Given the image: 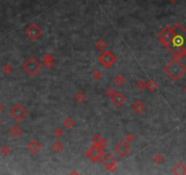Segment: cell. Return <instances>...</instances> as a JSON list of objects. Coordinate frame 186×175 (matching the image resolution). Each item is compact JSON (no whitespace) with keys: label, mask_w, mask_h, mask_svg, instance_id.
<instances>
[{"label":"cell","mask_w":186,"mask_h":175,"mask_svg":"<svg viewBox=\"0 0 186 175\" xmlns=\"http://www.w3.org/2000/svg\"><path fill=\"white\" fill-rule=\"evenodd\" d=\"M159 41L174 56L181 58L186 56V28L180 23L163 27L157 35Z\"/></svg>","instance_id":"obj_1"},{"label":"cell","mask_w":186,"mask_h":175,"mask_svg":"<svg viewBox=\"0 0 186 175\" xmlns=\"http://www.w3.org/2000/svg\"><path fill=\"white\" fill-rule=\"evenodd\" d=\"M163 71L172 80L177 81L186 73V67L179 60V58H174L163 68Z\"/></svg>","instance_id":"obj_2"},{"label":"cell","mask_w":186,"mask_h":175,"mask_svg":"<svg viewBox=\"0 0 186 175\" xmlns=\"http://www.w3.org/2000/svg\"><path fill=\"white\" fill-rule=\"evenodd\" d=\"M24 71L29 76V77H34L37 74L39 73V71L42 68V66L40 62L33 56H30L23 64L22 66Z\"/></svg>","instance_id":"obj_3"},{"label":"cell","mask_w":186,"mask_h":175,"mask_svg":"<svg viewBox=\"0 0 186 175\" xmlns=\"http://www.w3.org/2000/svg\"><path fill=\"white\" fill-rule=\"evenodd\" d=\"M86 157H88L92 163H97L98 162L101 161V159L103 158V156L105 155V150L102 149L100 146L94 145L89 147L88 149V151L85 152Z\"/></svg>","instance_id":"obj_4"},{"label":"cell","mask_w":186,"mask_h":175,"mask_svg":"<svg viewBox=\"0 0 186 175\" xmlns=\"http://www.w3.org/2000/svg\"><path fill=\"white\" fill-rule=\"evenodd\" d=\"M10 116L16 121H23L26 115H27V110L26 109L21 105L20 103H16L9 110Z\"/></svg>","instance_id":"obj_5"},{"label":"cell","mask_w":186,"mask_h":175,"mask_svg":"<svg viewBox=\"0 0 186 175\" xmlns=\"http://www.w3.org/2000/svg\"><path fill=\"white\" fill-rule=\"evenodd\" d=\"M116 60L117 58L115 55L110 50H106L102 52L99 57V63L106 68H111V66L116 62Z\"/></svg>","instance_id":"obj_6"},{"label":"cell","mask_w":186,"mask_h":175,"mask_svg":"<svg viewBox=\"0 0 186 175\" xmlns=\"http://www.w3.org/2000/svg\"><path fill=\"white\" fill-rule=\"evenodd\" d=\"M42 34H43L42 29L35 23L30 24L25 30L26 37L32 41H36V40L39 39V37L42 36Z\"/></svg>","instance_id":"obj_7"},{"label":"cell","mask_w":186,"mask_h":175,"mask_svg":"<svg viewBox=\"0 0 186 175\" xmlns=\"http://www.w3.org/2000/svg\"><path fill=\"white\" fill-rule=\"evenodd\" d=\"M131 146H130V143H128L127 142H120L119 143H117L114 148H113V151L121 158H124L126 157L130 152H131Z\"/></svg>","instance_id":"obj_8"},{"label":"cell","mask_w":186,"mask_h":175,"mask_svg":"<svg viewBox=\"0 0 186 175\" xmlns=\"http://www.w3.org/2000/svg\"><path fill=\"white\" fill-rule=\"evenodd\" d=\"M101 163L111 173L117 170V160L112 154H105L101 159Z\"/></svg>","instance_id":"obj_9"},{"label":"cell","mask_w":186,"mask_h":175,"mask_svg":"<svg viewBox=\"0 0 186 175\" xmlns=\"http://www.w3.org/2000/svg\"><path fill=\"white\" fill-rule=\"evenodd\" d=\"M127 99L126 97L120 91H116L115 94L113 95V97L111 98V101H112V104L119 108V107H121L125 102H126Z\"/></svg>","instance_id":"obj_10"},{"label":"cell","mask_w":186,"mask_h":175,"mask_svg":"<svg viewBox=\"0 0 186 175\" xmlns=\"http://www.w3.org/2000/svg\"><path fill=\"white\" fill-rule=\"evenodd\" d=\"M131 109H132V110L135 114L140 115V114H142V113L145 110L146 106H145V104L143 103V101H142V100H136V101H134V102L132 104Z\"/></svg>","instance_id":"obj_11"},{"label":"cell","mask_w":186,"mask_h":175,"mask_svg":"<svg viewBox=\"0 0 186 175\" xmlns=\"http://www.w3.org/2000/svg\"><path fill=\"white\" fill-rule=\"evenodd\" d=\"M43 64L47 68H52L55 66V59L50 53H45L42 57Z\"/></svg>","instance_id":"obj_12"},{"label":"cell","mask_w":186,"mask_h":175,"mask_svg":"<svg viewBox=\"0 0 186 175\" xmlns=\"http://www.w3.org/2000/svg\"><path fill=\"white\" fill-rule=\"evenodd\" d=\"M92 142H93L94 145L100 146V147H101V148L104 149V150L108 147V142H107V141H106L105 139H103V138H102L100 134H98V133H96V134L93 136V138H92Z\"/></svg>","instance_id":"obj_13"},{"label":"cell","mask_w":186,"mask_h":175,"mask_svg":"<svg viewBox=\"0 0 186 175\" xmlns=\"http://www.w3.org/2000/svg\"><path fill=\"white\" fill-rule=\"evenodd\" d=\"M42 148L41 144L37 142V141H31L27 145H26V149L33 154L37 153L38 151Z\"/></svg>","instance_id":"obj_14"},{"label":"cell","mask_w":186,"mask_h":175,"mask_svg":"<svg viewBox=\"0 0 186 175\" xmlns=\"http://www.w3.org/2000/svg\"><path fill=\"white\" fill-rule=\"evenodd\" d=\"M172 173H173L174 174L176 175L186 174V166L184 163H180L176 164V165L172 169Z\"/></svg>","instance_id":"obj_15"},{"label":"cell","mask_w":186,"mask_h":175,"mask_svg":"<svg viewBox=\"0 0 186 175\" xmlns=\"http://www.w3.org/2000/svg\"><path fill=\"white\" fill-rule=\"evenodd\" d=\"M9 134L13 138H18L22 134V129L18 125H14L9 129Z\"/></svg>","instance_id":"obj_16"},{"label":"cell","mask_w":186,"mask_h":175,"mask_svg":"<svg viewBox=\"0 0 186 175\" xmlns=\"http://www.w3.org/2000/svg\"><path fill=\"white\" fill-rule=\"evenodd\" d=\"M146 89L150 92H155L158 89V84L154 79H150L146 82Z\"/></svg>","instance_id":"obj_17"},{"label":"cell","mask_w":186,"mask_h":175,"mask_svg":"<svg viewBox=\"0 0 186 175\" xmlns=\"http://www.w3.org/2000/svg\"><path fill=\"white\" fill-rule=\"evenodd\" d=\"M113 82H114V84L117 85L118 87H121V86H123V85L125 84L126 79H125V78H124L121 74H118L117 76L114 77Z\"/></svg>","instance_id":"obj_18"},{"label":"cell","mask_w":186,"mask_h":175,"mask_svg":"<svg viewBox=\"0 0 186 175\" xmlns=\"http://www.w3.org/2000/svg\"><path fill=\"white\" fill-rule=\"evenodd\" d=\"M50 148H51V150H52L54 152L58 153V152H59L62 151V149L64 148V146H63V144H62L59 141H56V142H54L51 144Z\"/></svg>","instance_id":"obj_19"},{"label":"cell","mask_w":186,"mask_h":175,"mask_svg":"<svg viewBox=\"0 0 186 175\" xmlns=\"http://www.w3.org/2000/svg\"><path fill=\"white\" fill-rule=\"evenodd\" d=\"M107 43H106V41L104 40V39H102V38H100L96 43H95V47H96V49L97 50H99V51H103L106 47H107Z\"/></svg>","instance_id":"obj_20"},{"label":"cell","mask_w":186,"mask_h":175,"mask_svg":"<svg viewBox=\"0 0 186 175\" xmlns=\"http://www.w3.org/2000/svg\"><path fill=\"white\" fill-rule=\"evenodd\" d=\"M62 124H63V126H64L66 129L70 130V129H72V128L75 126V121H74V120L71 119L70 117H68V118H66V119L63 121Z\"/></svg>","instance_id":"obj_21"},{"label":"cell","mask_w":186,"mask_h":175,"mask_svg":"<svg viewBox=\"0 0 186 175\" xmlns=\"http://www.w3.org/2000/svg\"><path fill=\"white\" fill-rule=\"evenodd\" d=\"M74 100L77 102V103H83L85 100H86V95L81 92V91H79L75 94L74 96Z\"/></svg>","instance_id":"obj_22"},{"label":"cell","mask_w":186,"mask_h":175,"mask_svg":"<svg viewBox=\"0 0 186 175\" xmlns=\"http://www.w3.org/2000/svg\"><path fill=\"white\" fill-rule=\"evenodd\" d=\"M136 89H138V90H140V91H142L143 89H146V82L143 80V79H139L137 82H136Z\"/></svg>","instance_id":"obj_23"},{"label":"cell","mask_w":186,"mask_h":175,"mask_svg":"<svg viewBox=\"0 0 186 175\" xmlns=\"http://www.w3.org/2000/svg\"><path fill=\"white\" fill-rule=\"evenodd\" d=\"M0 152H1V154H2L3 156L6 157V156H8V155L11 153V150H10V148H9L7 145H4V146L1 148V150H0Z\"/></svg>","instance_id":"obj_24"},{"label":"cell","mask_w":186,"mask_h":175,"mask_svg":"<svg viewBox=\"0 0 186 175\" xmlns=\"http://www.w3.org/2000/svg\"><path fill=\"white\" fill-rule=\"evenodd\" d=\"M13 71V68H12V67L10 66V65H8V64H5L3 68H2V72L5 74V75H9V74H11V72Z\"/></svg>","instance_id":"obj_25"},{"label":"cell","mask_w":186,"mask_h":175,"mask_svg":"<svg viewBox=\"0 0 186 175\" xmlns=\"http://www.w3.org/2000/svg\"><path fill=\"white\" fill-rule=\"evenodd\" d=\"M136 140V137L132 133H127L124 137V141L127 142L128 143H132Z\"/></svg>","instance_id":"obj_26"},{"label":"cell","mask_w":186,"mask_h":175,"mask_svg":"<svg viewBox=\"0 0 186 175\" xmlns=\"http://www.w3.org/2000/svg\"><path fill=\"white\" fill-rule=\"evenodd\" d=\"M163 160H164L163 156L162 154H159V153L155 154L154 157H153V162L156 163H162L163 162Z\"/></svg>","instance_id":"obj_27"},{"label":"cell","mask_w":186,"mask_h":175,"mask_svg":"<svg viewBox=\"0 0 186 175\" xmlns=\"http://www.w3.org/2000/svg\"><path fill=\"white\" fill-rule=\"evenodd\" d=\"M101 76H102L101 71H100V70H99V69L94 70V71H93V73H92V77H93V79H96V80L100 79H101Z\"/></svg>","instance_id":"obj_28"},{"label":"cell","mask_w":186,"mask_h":175,"mask_svg":"<svg viewBox=\"0 0 186 175\" xmlns=\"http://www.w3.org/2000/svg\"><path fill=\"white\" fill-rule=\"evenodd\" d=\"M115 92H116L115 89H114L112 87H110V88L106 90V96H108L109 98L111 99V98L113 97V95L115 94Z\"/></svg>","instance_id":"obj_29"},{"label":"cell","mask_w":186,"mask_h":175,"mask_svg":"<svg viewBox=\"0 0 186 175\" xmlns=\"http://www.w3.org/2000/svg\"><path fill=\"white\" fill-rule=\"evenodd\" d=\"M63 134H64V131H63L61 128H57V129L54 131V135H55L57 138H60Z\"/></svg>","instance_id":"obj_30"},{"label":"cell","mask_w":186,"mask_h":175,"mask_svg":"<svg viewBox=\"0 0 186 175\" xmlns=\"http://www.w3.org/2000/svg\"><path fill=\"white\" fill-rule=\"evenodd\" d=\"M70 174H79V173L76 172V171H72V172L70 173Z\"/></svg>","instance_id":"obj_31"},{"label":"cell","mask_w":186,"mask_h":175,"mask_svg":"<svg viewBox=\"0 0 186 175\" xmlns=\"http://www.w3.org/2000/svg\"><path fill=\"white\" fill-rule=\"evenodd\" d=\"M184 89V92L186 93V85L184 86V89Z\"/></svg>","instance_id":"obj_32"},{"label":"cell","mask_w":186,"mask_h":175,"mask_svg":"<svg viewBox=\"0 0 186 175\" xmlns=\"http://www.w3.org/2000/svg\"><path fill=\"white\" fill-rule=\"evenodd\" d=\"M169 1H171V2H175L176 0H169Z\"/></svg>","instance_id":"obj_33"},{"label":"cell","mask_w":186,"mask_h":175,"mask_svg":"<svg viewBox=\"0 0 186 175\" xmlns=\"http://www.w3.org/2000/svg\"><path fill=\"white\" fill-rule=\"evenodd\" d=\"M0 121H1V120H0Z\"/></svg>","instance_id":"obj_34"}]
</instances>
